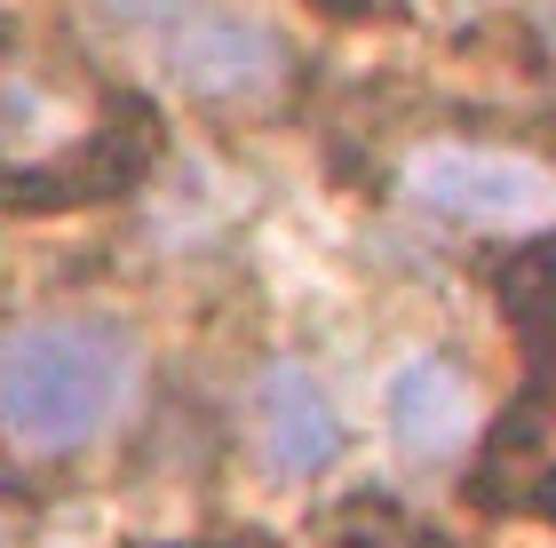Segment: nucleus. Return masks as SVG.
Returning <instances> with one entry per match:
<instances>
[{"label":"nucleus","mask_w":556,"mask_h":548,"mask_svg":"<svg viewBox=\"0 0 556 548\" xmlns=\"http://www.w3.org/2000/svg\"><path fill=\"white\" fill-rule=\"evenodd\" d=\"M136 351L112 318H33L0 342V430L33 454H72L128 406Z\"/></svg>","instance_id":"nucleus-1"},{"label":"nucleus","mask_w":556,"mask_h":548,"mask_svg":"<svg viewBox=\"0 0 556 548\" xmlns=\"http://www.w3.org/2000/svg\"><path fill=\"white\" fill-rule=\"evenodd\" d=\"M414 191L429 207L469 215V222H533L556 207V183L509 152H429L414 167Z\"/></svg>","instance_id":"nucleus-2"},{"label":"nucleus","mask_w":556,"mask_h":548,"mask_svg":"<svg viewBox=\"0 0 556 548\" xmlns=\"http://www.w3.org/2000/svg\"><path fill=\"white\" fill-rule=\"evenodd\" d=\"M263 445L287 477H318L342 454V421H334V397L318 390V373H302V366L263 373Z\"/></svg>","instance_id":"nucleus-3"},{"label":"nucleus","mask_w":556,"mask_h":548,"mask_svg":"<svg viewBox=\"0 0 556 548\" xmlns=\"http://www.w3.org/2000/svg\"><path fill=\"white\" fill-rule=\"evenodd\" d=\"M390 430L406 454H445L469 437V382L445 358H406L390 373Z\"/></svg>","instance_id":"nucleus-4"}]
</instances>
